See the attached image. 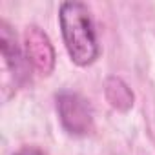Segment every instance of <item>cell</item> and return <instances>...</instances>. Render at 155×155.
Here are the masks:
<instances>
[{"label":"cell","mask_w":155,"mask_h":155,"mask_svg":"<svg viewBox=\"0 0 155 155\" xmlns=\"http://www.w3.org/2000/svg\"><path fill=\"white\" fill-rule=\"evenodd\" d=\"M60 31L69 58L77 66H90L99 57V44L90 9L82 2H64L58 11Z\"/></svg>","instance_id":"1"},{"label":"cell","mask_w":155,"mask_h":155,"mask_svg":"<svg viewBox=\"0 0 155 155\" xmlns=\"http://www.w3.org/2000/svg\"><path fill=\"white\" fill-rule=\"evenodd\" d=\"M57 110L62 126L71 135H84L91 128V108L81 95L64 91L57 97Z\"/></svg>","instance_id":"2"},{"label":"cell","mask_w":155,"mask_h":155,"mask_svg":"<svg viewBox=\"0 0 155 155\" xmlns=\"http://www.w3.org/2000/svg\"><path fill=\"white\" fill-rule=\"evenodd\" d=\"M24 58L40 75H49L55 68V49L49 37L37 26L26 28L24 33Z\"/></svg>","instance_id":"3"},{"label":"cell","mask_w":155,"mask_h":155,"mask_svg":"<svg viewBox=\"0 0 155 155\" xmlns=\"http://www.w3.org/2000/svg\"><path fill=\"white\" fill-rule=\"evenodd\" d=\"M106 97L117 110H128L133 104V93L117 77H111L106 82Z\"/></svg>","instance_id":"4"},{"label":"cell","mask_w":155,"mask_h":155,"mask_svg":"<svg viewBox=\"0 0 155 155\" xmlns=\"http://www.w3.org/2000/svg\"><path fill=\"white\" fill-rule=\"evenodd\" d=\"M17 155H42V153H38V151H35V150H24V151H20V153H17Z\"/></svg>","instance_id":"5"}]
</instances>
